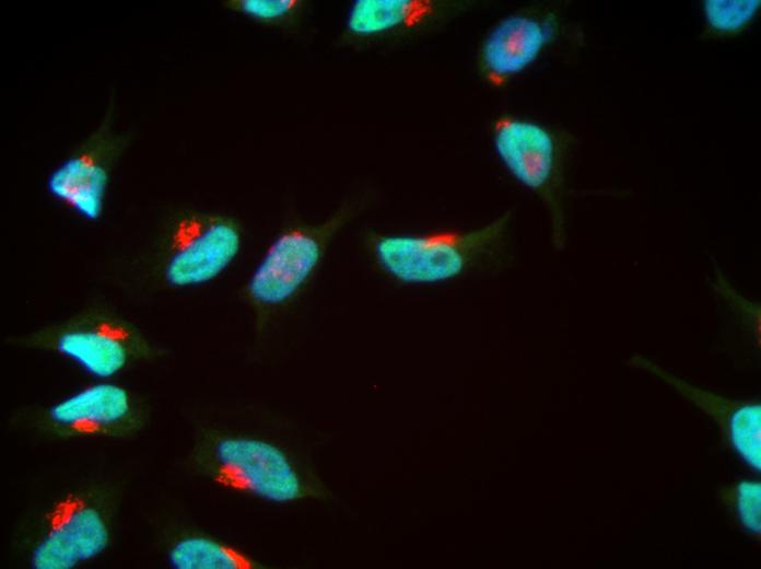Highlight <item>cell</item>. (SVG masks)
Masks as SVG:
<instances>
[{
	"label": "cell",
	"mask_w": 761,
	"mask_h": 569,
	"mask_svg": "<svg viewBox=\"0 0 761 569\" xmlns=\"http://www.w3.org/2000/svg\"><path fill=\"white\" fill-rule=\"evenodd\" d=\"M187 464L194 474L222 489L267 503L290 504L327 496L295 441L271 426L201 422Z\"/></svg>",
	"instance_id": "1"
},
{
	"label": "cell",
	"mask_w": 761,
	"mask_h": 569,
	"mask_svg": "<svg viewBox=\"0 0 761 569\" xmlns=\"http://www.w3.org/2000/svg\"><path fill=\"white\" fill-rule=\"evenodd\" d=\"M554 14L511 13L494 23L477 51V70L490 88H501L529 68L558 36Z\"/></svg>",
	"instance_id": "9"
},
{
	"label": "cell",
	"mask_w": 761,
	"mask_h": 569,
	"mask_svg": "<svg viewBox=\"0 0 761 569\" xmlns=\"http://www.w3.org/2000/svg\"><path fill=\"white\" fill-rule=\"evenodd\" d=\"M298 3L297 0H238L232 7L258 20H276L293 12Z\"/></svg>",
	"instance_id": "16"
},
{
	"label": "cell",
	"mask_w": 761,
	"mask_h": 569,
	"mask_svg": "<svg viewBox=\"0 0 761 569\" xmlns=\"http://www.w3.org/2000/svg\"><path fill=\"white\" fill-rule=\"evenodd\" d=\"M476 2L456 0H356L347 16L348 31L368 38L438 31Z\"/></svg>",
	"instance_id": "10"
},
{
	"label": "cell",
	"mask_w": 761,
	"mask_h": 569,
	"mask_svg": "<svg viewBox=\"0 0 761 569\" xmlns=\"http://www.w3.org/2000/svg\"><path fill=\"white\" fill-rule=\"evenodd\" d=\"M352 213L349 205L325 228H288L268 245L243 288L258 338L309 284L320 268L329 236Z\"/></svg>",
	"instance_id": "6"
},
{
	"label": "cell",
	"mask_w": 761,
	"mask_h": 569,
	"mask_svg": "<svg viewBox=\"0 0 761 569\" xmlns=\"http://www.w3.org/2000/svg\"><path fill=\"white\" fill-rule=\"evenodd\" d=\"M124 486L108 477H83L34 498L16 520L10 548L28 569H73L113 544Z\"/></svg>",
	"instance_id": "2"
},
{
	"label": "cell",
	"mask_w": 761,
	"mask_h": 569,
	"mask_svg": "<svg viewBox=\"0 0 761 569\" xmlns=\"http://www.w3.org/2000/svg\"><path fill=\"white\" fill-rule=\"evenodd\" d=\"M243 245L238 223L232 218L191 211L177 217L160 248L155 274L168 289L207 284L234 263Z\"/></svg>",
	"instance_id": "7"
},
{
	"label": "cell",
	"mask_w": 761,
	"mask_h": 569,
	"mask_svg": "<svg viewBox=\"0 0 761 569\" xmlns=\"http://www.w3.org/2000/svg\"><path fill=\"white\" fill-rule=\"evenodd\" d=\"M737 511L742 525L750 532L761 531V485L742 481L737 489Z\"/></svg>",
	"instance_id": "15"
},
{
	"label": "cell",
	"mask_w": 761,
	"mask_h": 569,
	"mask_svg": "<svg viewBox=\"0 0 761 569\" xmlns=\"http://www.w3.org/2000/svg\"><path fill=\"white\" fill-rule=\"evenodd\" d=\"M164 557L174 569H259L264 565L243 548L204 532L185 530L164 544Z\"/></svg>",
	"instance_id": "12"
},
{
	"label": "cell",
	"mask_w": 761,
	"mask_h": 569,
	"mask_svg": "<svg viewBox=\"0 0 761 569\" xmlns=\"http://www.w3.org/2000/svg\"><path fill=\"white\" fill-rule=\"evenodd\" d=\"M759 0H707L703 9L707 23L722 33L742 28L756 15Z\"/></svg>",
	"instance_id": "14"
},
{
	"label": "cell",
	"mask_w": 761,
	"mask_h": 569,
	"mask_svg": "<svg viewBox=\"0 0 761 569\" xmlns=\"http://www.w3.org/2000/svg\"><path fill=\"white\" fill-rule=\"evenodd\" d=\"M730 440L741 458L753 469L761 468V406H739L729 419Z\"/></svg>",
	"instance_id": "13"
},
{
	"label": "cell",
	"mask_w": 761,
	"mask_h": 569,
	"mask_svg": "<svg viewBox=\"0 0 761 569\" xmlns=\"http://www.w3.org/2000/svg\"><path fill=\"white\" fill-rule=\"evenodd\" d=\"M110 173L95 152L75 153L61 162L47 177L51 197L87 221L98 220L104 211Z\"/></svg>",
	"instance_id": "11"
},
{
	"label": "cell",
	"mask_w": 761,
	"mask_h": 569,
	"mask_svg": "<svg viewBox=\"0 0 761 569\" xmlns=\"http://www.w3.org/2000/svg\"><path fill=\"white\" fill-rule=\"evenodd\" d=\"M150 407L132 390L98 380L57 400L22 407L10 426L47 440L131 439L150 422Z\"/></svg>",
	"instance_id": "5"
},
{
	"label": "cell",
	"mask_w": 761,
	"mask_h": 569,
	"mask_svg": "<svg viewBox=\"0 0 761 569\" xmlns=\"http://www.w3.org/2000/svg\"><path fill=\"white\" fill-rule=\"evenodd\" d=\"M491 139L497 159L510 175L547 206L553 245L563 248L562 179L555 137L536 121L503 115L493 121Z\"/></svg>",
	"instance_id": "8"
},
{
	"label": "cell",
	"mask_w": 761,
	"mask_h": 569,
	"mask_svg": "<svg viewBox=\"0 0 761 569\" xmlns=\"http://www.w3.org/2000/svg\"><path fill=\"white\" fill-rule=\"evenodd\" d=\"M511 218L507 210L469 230L376 235L371 240V253L377 267L398 283H443L501 258Z\"/></svg>",
	"instance_id": "4"
},
{
	"label": "cell",
	"mask_w": 761,
	"mask_h": 569,
	"mask_svg": "<svg viewBox=\"0 0 761 569\" xmlns=\"http://www.w3.org/2000/svg\"><path fill=\"white\" fill-rule=\"evenodd\" d=\"M11 346L63 358L97 380L164 356L138 325L105 305L86 306L63 320L7 338Z\"/></svg>",
	"instance_id": "3"
}]
</instances>
